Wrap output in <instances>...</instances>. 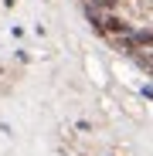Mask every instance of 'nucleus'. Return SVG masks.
<instances>
[{"instance_id":"nucleus-1","label":"nucleus","mask_w":153,"mask_h":156,"mask_svg":"<svg viewBox=\"0 0 153 156\" xmlns=\"http://www.w3.org/2000/svg\"><path fill=\"white\" fill-rule=\"evenodd\" d=\"M106 27L116 31V34H126V37L133 34V24H126V20H119V17H109V20H106Z\"/></svg>"},{"instance_id":"nucleus-2","label":"nucleus","mask_w":153,"mask_h":156,"mask_svg":"<svg viewBox=\"0 0 153 156\" xmlns=\"http://www.w3.org/2000/svg\"><path fill=\"white\" fill-rule=\"evenodd\" d=\"M150 58H153V55H150Z\"/></svg>"}]
</instances>
